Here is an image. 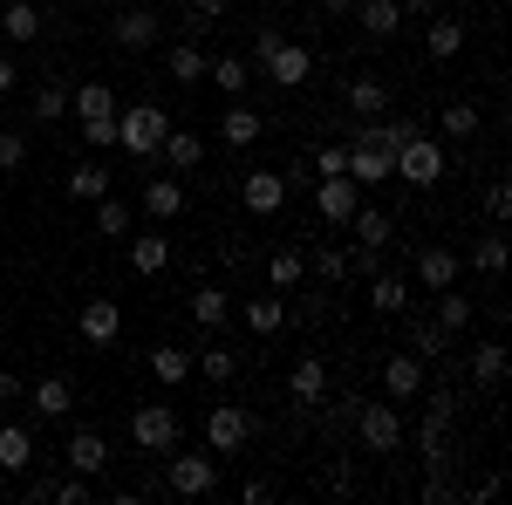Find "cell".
Returning a JSON list of instances; mask_svg holds the SVG:
<instances>
[{
    "mask_svg": "<svg viewBox=\"0 0 512 505\" xmlns=\"http://www.w3.org/2000/svg\"><path fill=\"white\" fill-rule=\"evenodd\" d=\"M130 226H137V212H130L123 198H96V233L103 239H123Z\"/></svg>",
    "mask_w": 512,
    "mask_h": 505,
    "instance_id": "39",
    "label": "cell"
},
{
    "mask_svg": "<svg viewBox=\"0 0 512 505\" xmlns=\"http://www.w3.org/2000/svg\"><path fill=\"white\" fill-rule=\"evenodd\" d=\"M280 41H287L280 28H253V62H267V55H274Z\"/></svg>",
    "mask_w": 512,
    "mask_h": 505,
    "instance_id": "53",
    "label": "cell"
},
{
    "mask_svg": "<svg viewBox=\"0 0 512 505\" xmlns=\"http://www.w3.org/2000/svg\"><path fill=\"white\" fill-rule=\"evenodd\" d=\"M431 321L444 328V335H465V328H472V301L451 294V287H437V314H431Z\"/></svg>",
    "mask_w": 512,
    "mask_h": 505,
    "instance_id": "35",
    "label": "cell"
},
{
    "mask_svg": "<svg viewBox=\"0 0 512 505\" xmlns=\"http://www.w3.org/2000/svg\"><path fill=\"white\" fill-rule=\"evenodd\" d=\"M485 212H492V219H506V212H512V185H506V178L485 192Z\"/></svg>",
    "mask_w": 512,
    "mask_h": 505,
    "instance_id": "54",
    "label": "cell"
},
{
    "mask_svg": "<svg viewBox=\"0 0 512 505\" xmlns=\"http://www.w3.org/2000/svg\"><path fill=\"white\" fill-rule=\"evenodd\" d=\"M239 321H246V328H253V335L267 342V335H280V328H287V301H280V294H246Z\"/></svg>",
    "mask_w": 512,
    "mask_h": 505,
    "instance_id": "20",
    "label": "cell"
},
{
    "mask_svg": "<svg viewBox=\"0 0 512 505\" xmlns=\"http://www.w3.org/2000/svg\"><path fill=\"white\" fill-rule=\"evenodd\" d=\"M349 14H362V35L369 41H390L396 28H403V7H396V0H355Z\"/></svg>",
    "mask_w": 512,
    "mask_h": 505,
    "instance_id": "25",
    "label": "cell"
},
{
    "mask_svg": "<svg viewBox=\"0 0 512 505\" xmlns=\"http://www.w3.org/2000/svg\"><path fill=\"white\" fill-rule=\"evenodd\" d=\"M383 396H390V403H417V396H424V355H390V362H383Z\"/></svg>",
    "mask_w": 512,
    "mask_h": 505,
    "instance_id": "11",
    "label": "cell"
},
{
    "mask_svg": "<svg viewBox=\"0 0 512 505\" xmlns=\"http://www.w3.org/2000/svg\"><path fill=\"white\" fill-rule=\"evenodd\" d=\"M390 178H403L410 192H431V185H444V144L437 137H403L396 144V157H390Z\"/></svg>",
    "mask_w": 512,
    "mask_h": 505,
    "instance_id": "1",
    "label": "cell"
},
{
    "mask_svg": "<svg viewBox=\"0 0 512 505\" xmlns=\"http://www.w3.org/2000/svg\"><path fill=\"white\" fill-rule=\"evenodd\" d=\"M239 499H246V505H267V499H280V485H274V478H246V485H239Z\"/></svg>",
    "mask_w": 512,
    "mask_h": 505,
    "instance_id": "52",
    "label": "cell"
},
{
    "mask_svg": "<svg viewBox=\"0 0 512 505\" xmlns=\"http://www.w3.org/2000/svg\"><path fill=\"white\" fill-rule=\"evenodd\" d=\"M28 465H41L35 430H28V424H0V471L14 478V471H28Z\"/></svg>",
    "mask_w": 512,
    "mask_h": 505,
    "instance_id": "19",
    "label": "cell"
},
{
    "mask_svg": "<svg viewBox=\"0 0 512 505\" xmlns=\"http://www.w3.org/2000/svg\"><path fill=\"white\" fill-rule=\"evenodd\" d=\"M355 437H362L369 458L403 451V410H396V403H362V396H355Z\"/></svg>",
    "mask_w": 512,
    "mask_h": 505,
    "instance_id": "4",
    "label": "cell"
},
{
    "mask_svg": "<svg viewBox=\"0 0 512 505\" xmlns=\"http://www.w3.org/2000/svg\"><path fill=\"white\" fill-rule=\"evenodd\" d=\"M403 314H410V308H403ZM444 342H451V335H444L437 321H417V314H410V355L431 362V355H444Z\"/></svg>",
    "mask_w": 512,
    "mask_h": 505,
    "instance_id": "41",
    "label": "cell"
},
{
    "mask_svg": "<svg viewBox=\"0 0 512 505\" xmlns=\"http://www.w3.org/2000/svg\"><path fill=\"white\" fill-rule=\"evenodd\" d=\"M253 410L246 403H219L212 417H205V451H219V458H233V451H246L253 444Z\"/></svg>",
    "mask_w": 512,
    "mask_h": 505,
    "instance_id": "6",
    "label": "cell"
},
{
    "mask_svg": "<svg viewBox=\"0 0 512 505\" xmlns=\"http://www.w3.org/2000/svg\"><path fill=\"white\" fill-rule=\"evenodd\" d=\"M110 185H117V178H110L96 157H82L76 171H69V185H62V192L76 198V205H96V198H110Z\"/></svg>",
    "mask_w": 512,
    "mask_h": 505,
    "instance_id": "23",
    "label": "cell"
},
{
    "mask_svg": "<svg viewBox=\"0 0 512 505\" xmlns=\"http://www.w3.org/2000/svg\"><path fill=\"white\" fill-rule=\"evenodd\" d=\"M82 499H89V478H76V471L55 478V505H82Z\"/></svg>",
    "mask_w": 512,
    "mask_h": 505,
    "instance_id": "50",
    "label": "cell"
},
{
    "mask_svg": "<svg viewBox=\"0 0 512 505\" xmlns=\"http://www.w3.org/2000/svg\"><path fill=\"white\" fill-rule=\"evenodd\" d=\"M28 396H35V417H69V410H76V389H69V376H41Z\"/></svg>",
    "mask_w": 512,
    "mask_h": 505,
    "instance_id": "29",
    "label": "cell"
},
{
    "mask_svg": "<svg viewBox=\"0 0 512 505\" xmlns=\"http://www.w3.org/2000/svg\"><path fill=\"white\" fill-rule=\"evenodd\" d=\"M76 335L89 342V349H110V342L123 335V308L110 301V294H89V301H82V314H76Z\"/></svg>",
    "mask_w": 512,
    "mask_h": 505,
    "instance_id": "7",
    "label": "cell"
},
{
    "mask_svg": "<svg viewBox=\"0 0 512 505\" xmlns=\"http://www.w3.org/2000/svg\"><path fill=\"white\" fill-rule=\"evenodd\" d=\"M158 35H164V21L151 14V7H123V14H110V41L130 48V55H137V48H151Z\"/></svg>",
    "mask_w": 512,
    "mask_h": 505,
    "instance_id": "10",
    "label": "cell"
},
{
    "mask_svg": "<svg viewBox=\"0 0 512 505\" xmlns=\"http://www.w3.org/2000/svg\"><path fill=\"white\" fill-rule=\"evenodd\" d=\"M62 465L76 471V478H96V471L110 465V444H103L96 430H69V451H62Z\"/></svg>",
    "mask_w": 512,
    "mask_h": 505,
    "instance_id": "16",
    "label": "cell"
},
{
    "mask_svg": "<svg viewBox=\"0 0 512 505\" xmlns=\"http://www.w3.org/2000/svg\"><path fill=\"white\" fill-rule=\"evenodd\" d=\"M226 7H233V0H192V28H212V21H226Z\"/></svg>",
    "mask_w": 512,
    "mask_h": 505,
    "instance_id": "51",
    "label": "cell"
},
{
    "mask_svg": "<svg viewBox=\"0 0 512 505\" xmlns=\"http://www.w3.org/2000/svg\"><path fill=\"white\" fill-rule=\"evenodd\" d=\"M21 499H28V505H48V499H55V478H28V485H21Z\"/></svg>",
    "mask_w": 512,
    "mask_h": 505,
    "instance_id": "55",
    "label": "cell"
},
{
    "mask_svg": "<svg viewBox=\"0 0 512 505\" xmlns=\"http://www.w3.org/2000/svg\"><path fill=\"white\" fill-rule=\"evenodd\" d=\"M396 7H403V21H431L437 14V0H396Z\"/></svg>",
    "mask_w": 512,
    "mask_h": 505,
    "instance_id": "56",
    "label": "cell"
},
{
    "mask_svg": "<svg viewBox=\"0 0 512 505\" xmlns=\"http://www.w3.org/2000/svg\"><path fill=\"white\" fill-rule=\"evenodd\" d=\"M472 130H478L472 103H444V137H465V144H472Z\"/></svg>",
    "mask_w": 512,
    "mask_h": 505,
    "instance_id": "44",
    "label": "cell"
},
{
    "mask_svg": "<svg viewBox=\"0 0 512 505\" xmlns=\"http://www.w3.org/2000/svg\"><path fill=\"white\" fill-rule=\"evenodd\" d=\"M185 308H192V321L212 335V328H226V321H233V294H226V287H192V301H185Z\"/></svg>",
    "mask_w": 512,
    "mask_h": 505,
    "instance_id": "22",
    "label": "cell"
},
{
    "mask_svg": "<svg viewBox=\"0 0 512 505\" xmlns=\"http://www.w3.org/2000/svg\"><path fill=\"white\" fill-rule=\"evenodd\" d=\"M349 226H355V246H390V212H376V205H355Z\"/></svg>",
    "mask_w": 512,
    "mask_h": 505,
    "instance_id": "36",
    "label": "cell"
},
{
    "mask_svg": "<svg viewBox=\"0 0 512 505\" xmlns=\"http://www.w3.org/2000/svg\"><path fill=\"white\" fill-rule=\"evenodd\" d=\"M21 157H28V137L21 130H0V171H21Z\"/></svg>",
    "mask_w": 512,
    "mask_h": 505,
    "instance_id": "48",
    "label": "cell"
},
{
    "mask_svg": "<svg viewBox=\"0 0 512 505\" xmlns=\"http://www.w3.org/2000/svg\"><path fill=\"white\" fill-rule=\"evenodd\" d=\"M349 273H355V280L383 273V246H349Z\"/></svg>",
    "mask_w": 512,
    "mask_h": 505,
    "instance_id": "47",
    "label": "cell"
},
{
    "mask_svg": "<svg viewBox=\"0 0 512 505\" xmlns=\"http://www.w3.org/2000/svg\"><path fill=\"white\" fill-rule=\"evenodd\" d=\"M14 396H28V383H21L14 369H0V403H14Z\"/></svg>",
    "mask_w": 512,
    "mask_h": 505,
    "instance_id": "57",
    "label": "cell"
},
{
    "mask_svg": "<svg viewBox=\"0 0 512 505\" xmlns=\"http://www.w3.org/2000/svg\"><path fill=\"white\" fill-rule=\"evenodd\" d=\"M349 110H355V123L390 117V89H383L376 76H355V82H349Z\"/></svg>",
    "mask_w": 512,
    "mask_h": 505,
    "instance_id": "26",
    "label": "cell"
},
{
    "mask_svg": "<svg viewBox=\"0 0 512 505\" xmlns=\"http://www.w3.org/2000/svg\"><path fill=\"white\" fill-rule=\"evenodd\" d=\"M315 7H328V14H349L355 0H315Z\"/></svg>",
    "mask_w": 512,
    "mask_h": 505,
    "instance_id": "59",
    "label": "cell"
},
{
    "mask_svg": "<svg viewBox=\"0 0 512 505\" xmlns=\"http://www.w3.org/2000/svg\"><path fill=\"white\" fill-rule=\"evenodd\" d=\"M417 287L424 294H437V287H458V273H465V260L451 253V246H417Z\"/></svg>",
    "mask_w": 512,
    "mask_h": 505,
    "instance_id": "12",
    "label": "cell"
},
{
    "mask_svg": "<svg viewBox=\"0 0 512 505\" xmlns=\"http://www.w3.org/2000/svg\"><path fill=\"white\" fill-rule=\"evenodd\" d=\"M424 48H431V62H451V55L465 48V21H458V14H431V28H424Z\"/></svg>",
    "mask_w": 512,
    "mask_h": 505,
    "instance_id": "27",
    "label": "cell"
},
{
    "mask_svg": "<svg viewBox=\"0 0 512 505\" xmlns=\"http://www.w3.org/2000/svg\"><path fill=\"white\" fill-rule=\"evenodd\" d=\"M0 35L14 41V48H28V41L41 35V14H35V0H0Z\"/></svg>",
    "mask_w": 512,
    "mask_h": 505,
    "instance_id": "24",
    "label": "cell"
},
{
    "mask_svg": "<svg viewBox=\"0 0 512 505\" xmlns=\"http://www.w3.org/2000/svg\"><path fill=\"white\" fill-rule=\"evenodd\" d=\"M178 437H185V424H178V410H171V403H137V410H130V444H137L144 458L178 451Z\"/></svg>",
    "mask_w": 512,
    "mask_h": 505,
    "instance_id": "3",
    "label": "cell"
},
{
    "mask_svg": "<svg viewBox=\"0 0 512 505\" xmlns=\"http://www.w3.org/2000/svg\"><path fill=\"white\" fill-rule=\"evenodd\" d=\"M355 205H362V185H355L349 171H342V178H321V185H315V212L328 219V226H349Z\"/></svg>",
    "mask_w": 512,
    "mask_h": 505,
    "instance_id": "13",
    "label": "cell"
},
{
    "mask_svg": "<svg viewBox=\"0 0 512 505\" xmlns=\"http://www.w3.org/2000/svg\"><path fill=\"white\" fill-rule=\"evenodd\" d=\"M301 280H308V253H301V246H280L274 260H267V287L287 294V287H301Z\"/></svg>",
    "mask_w": 512,
    "mask_h": 505,
    "instance_id": "31",
    "label": "cell"
},
{
    "mask_svg": "<svg viewBox=\"0 0 512 505\" xmlns=\"http://www.w3.org/2000/svg\"><path fill=\"white\" fill-rule=\"evenodd\" d=\"M205 62H212V55H198V41H171V55H164L171 82H185V89H198V82H205Z\"/></svg>",
    "mask_w": 512,
    "mask_h": 505,
    "instance_id": "30",
    "label": "cell"
},
{
    "mask_svg": "<svg viewBox=\"0 0 512 505\" xmlns=\"http://www.w3.org/2000/svg\"><path fill=\"white\" fill-rule=\"evenodd\" d=\"M130 267L144 273V280H151V273H164V267H171V239H164V233L130 239Z\"/></svg>",
    "mask_w": 512,
    "mask_h": 505,
    "instance_id": "33",
    "label": "cell"
},
{
    "mask_svg": "<svg viewBox=\"0 0 512 505\" xmlns=\"http://www.w3.org/2000/svg\"><path fill=\"white\" fill-rule=\"evenodd\" d=\"M239 205H246L253 219H274L280 205H287V178H280V171H246V178H239Z\"/></svg>",
    "mask_w": 512,
    "mask_h": 505,
    "instance_id": "9",
    "label": "cell"
},
{
    "mask_svg": "<svg viewBox=\"0 0 512 505\" xmlns=\"http://www.w3.org/2000/svg\"><path fill=\"white\" fill-rule=\"evenodd\" d=\"M151 376H158V383H185V376H192V349L158 342V349H151Z\"/></svg>",
    "mask_w": 512,
    "mask_h": 505,
    "instance_id": "37",
    "label": "cell"
},
{
    "mask_svg": "<svg viewBox=\"0 0 512 505\" xmlns=\"http://www.w3.org/2000/svg\"><path fill=\"white\" fill-rule=\"evenodd\" d=\"M69 103H76V123H82V117H117V96H110V82H82Z\"/></svg>",
    "mask_w": 512,
    "mask_h": 505,
    "instance_id": "38",
    "label": "cell"
},
{
    "mask_svg": "<svg viewBox=\"0 0 512 505\" xmlns=\"http://www.w3.org/2000/svg\"><path fill=\"white\" fill-rule=\"evenodd\" d=\"M390 144L383 137H369V130H355V144H349V178L355 185H390Z\"/></svg>",
    "mask_w": 512,
    "mask_h": 505,
    "instance_id": "8",
    "label": "cell"
},
{
    "mask_svg": "<svg viewBox=\"0 0 512 505\" xmlns=\"http://www.w3.org/2000/svg\"><path fill=\"white\" fill-rule=\"evenodd\" d=\"M164 130H171V110L164 103H137V110H117V151H130L137 164L158 157Z\"/></svg>",
    "mask_w": 512,
    "mask_h": 505,
    "instance_id": "2",
    "label": "cell"
},
{
    "mask_svg": "<svg viewBox=\"0 0 512 505\" xmlns=\"http://www.w3.org/2000/svg\"><path fill=\"white\" fill-rule=\"evenodd\" d=\"M205 82H212V89H219V96H246V89H253V62H246V55H212V62H205Z\"/></svg>",
    "mask_w": 512,
    "mask_h": 505,
    "instance_id": "17",
    "label": "cell"
},
{
    "mask_svg": "<svg viewBox=\"0 0 512 505\" xmlns=\"http://www.w3.org/2000/svg\"><path fill=\"white\" fill-rule=\"evenodd\" d=\"M164 485L178 492V499H205V492H219V451H164Z\"/></svg>",
    "mask_w": 512,
    "mask_h": 505,
    "instance_id": "5",
    "label": "cell"
},
{
    "mask_svg": "<svg viewBox=\"0 0 512 505\" xmlns=\"http://www.w3.org/2000/svg\"><path fill=\"white\" fill-rule=\"evenodd\" d=\"M14 82H21V69H14V62H7V55H0V96H7V89H14Z\"/></svg>",
    "mask_w": 512,
    "mask_h": 505,
    "instance_id": "58",
    "label": "cell"
},
{
    "mask_svg": "<svg viewBox=\"0 0 512 505\" xmlns=\"http://www.w3.org/2000/svg\"><path fill=\"white\" fill-rule=\"evenodd\" d=\"M144 212H151V219H178V212H185V185H178V178H151V185H144Z\"/></svg>",
    "mask_w": 512,
    "mask_h": 505,
    "instance_id": "32",
    "label": "cell"
},
{
    "mask_svg": "<svg viewBox=\"0 0 512 505\" xmlns=\"http://www.w3.org/2000/svg\"><path fill=\"white\" fill-rule=\"evenodd\" d=\"M287 396H294L301 410H315V403H328V362H321V355H301V362L287 369Z\"/></svg>",
    "mask_w": 512,
    "mask_h": 505,
    "instance_id": "15",
    "label": "cell"
},
{
    "mask_svg": "<svg viewBox=\"0 0 512 505\" xmlns=\"http://www.w3.org/2000/svg\"><path fill=\"white\" fill-rule=\"evenodd\" d=\"M349 171V144H321L315 151V178H342Z\"/></svg>",
    "mask_w": 512,
    "mask_h": 505,
    "instance_id": "46",
    "label": "cell"
},
{
    "mask_svg": "<svg viewBox=\"0 0 512 505\" xmlns=\"http://www.w3.org/2000/svg\"><path fill=\"white\" fill-rule=\"evenodd\" d=\"M369 308L376 314H403L410 308V280H403V273H369Z\"/></svg>",
    "mask_w": 512,
    "mask_h": 505,
    "instance_id": "28",
    "label": "cell"
},
{
    "mask_svg": "<svg viewBox=\"0 0 512 505\" xmlns=\"http://www.w3.org/2000/svg\"><path fill=\"white\" fill-rule=\"evenodd\" d=\"M315 273H321V280H349V253L321 246V253H315Z\"/></svg>",
    "mask_w": 512,
    "mask_h": 505,
    "instance_id": "49",
    "label": "cell"
},
{
    "mask_svg": "<svg viewBox=\"0 0 512 505\" xmlns=\"http://www.w3.org/2000/svg\"><path fill=\"white\" fill-rule=\"evenodd\" d=\"M192 369L205 376V383H233V376H239V355H233V349H198Z\"/></svg>",
    "mask_w": 512,
    "mask_h": 505,
    "instance_id": "40",
    "label": "cell"
},
{
    "mask_svg": "<svg viewBox=\"0 0 512 505\" xmlns=\"http://www.w3.org/2000/svg\"><path fill=\"white\" fill-rule=\"evenodd\" d=\"M82 144L89 151H110L117 144V117H82Z\"/></svg>",
    "mask_w": 512,
    "mask_h": 505,
    "instance_id": "45",
    "label": "cell"
},
{
    "mask_svg": "<svg viewBox=\"0 0 512 505\" xmlns=\"http://www.w3.org/2000/svg\"><path fill=\"white\" fill-rule=\"evenodd\" d=\"M472 383L478 389H499V383H506V349H499V342H478V349H472Z\"/></svg>",
    "mask_w": 512,
    "mask_h": 505,
    "instance_id": "34",
    "label": "cell"
},
{
    "mask_svg": "<svg viewBox=\"0 0 512 505\" xmlns=\"http://www.w3.org/2000/svg\"><path fill=\"white\" fill-rule=\"evenodd\" d=\"M158 157L171 164V171H198V164H205V137L171 123V130H164V144H158Z\"/></svg>",
    "mask_w": 512,
    "mask_h": 505,
    "instance_id": "21",
    "label": "cell"
},
{
    "mask_svg": "<svg viewBox=\"0 0 512 505\" xmlns=\"http://www.w3.org/2000/svg\"><path fill=\"white\" fill-rule=\"evenodd\" d=\"M267 137V117L260 110H246V103H233L226 117H219V144H233V151H253Z\"/></svg>",
    "mask_w": 512,
    "mask_h": 505,
    "instance_id": "18",
    "label": "cell"
},
{
    "mask_svg": "<svg viewBox=\"0 0 512 505\" xmlns=\"http://www.w3.org/2000/svg\"><path fill=\"white\" fill-rule=\"evenodd\" d=\"M472 267L478 273H506V239H499V233L472 239Z\"/></svg>",
    "mask_w": 512,
    "mask_h": 505,
    "instance_id": "43",
    "label": "cell"
},
{
    "mask_svg": "<svg viewBox=\"0 0 512 505\" xmlns=\"http://www.w3.org/2000/svg\"><path fill=\"white\" fill-rule=\"evenodd\" d=\"M35 117L41 123H62V117H69V89H62V82H41V89H35Z\"/></svg>",
    "mask_w": 512,
    "mask_h": 505,
    "instance_id": "42",
    "label": "cell"
},
{
    "mask_svg": "<svg viewBox=\"0 0 512 505\" xmlns=\"http://www.w3.org/2000/svg\"><path fill=\"white\" fill-rule=\"evenodd\" d=\"M260 69H267V82H280V89H301V82L315 76V55H308L301 41H280L274 55L260 62Z\"/></svg>",
    "mask_w": 512,
    "mask_h": 505,
    "instance_id": "14",
    "label": "cell"
}]
</instances>
